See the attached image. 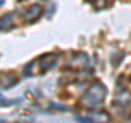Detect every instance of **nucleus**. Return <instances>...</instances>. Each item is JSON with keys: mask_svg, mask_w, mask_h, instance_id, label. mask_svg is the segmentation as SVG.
Segmentation results:
<instances>
[{"mask_svg": "<svg viewBox=\"0 0 131 123\" xmlns=\"http://www.w3.org/2000/svg\"><path fill=\"white\" fill-rule=\"evenodd\" d=\"M105 95H106V88L104 87V85L101 83H95L86 92L83 101L89 106H93L94 107V106H97L104 101Z\"/></svg>", "mask_w": 131, "mask_h": 123, "instance_id": "f257e3e1", "label": "nucleus"}, {"mask_svg": "<svg viewBox=\"0 0 131 123\" xmlns=\"http://www.w3.org/2000/svg\"><path fill=\"white\" fill-rule=\"evenodd\" d=\"M43 9L39 5H32L25 10L23 14V18L26 22H34L35 20L38 19V16L42 14Z\"/></svg>", "mask_w": 131, "mask_h": 123, "instance_id": "f03ea898", "label": "nucleus"}, {"mask_svg": "<svg viewBox=\"0 0 131 123\" xmlns=\"http://www.w3.org/2000/svg\"><path fill=\"white\" fill-rule=\"evenodd\" d=\"M16 80L15 75L11 72H1L0 73V86L2 88H10L11 86H13L16 84Z\"/></svg>", "mask_w": 131, "mask_h": 123, "instance_id": "7ed1b4c3", "label": "nucleus"}, {"mask_svg": "<svg viewBox=\"0 0 131 123\" xmlns=\"http://www.w3.org/2000/svg\"><path fill=\"white\" fill-rule=\"evenodd\" d=\"M56 59L57 57L56 55H46V56H43L42 58L39 59V65H38V69L43 70V72L47 71L50 68H52L56 63Z\"/></svg>", "mask_w": 131, "mask_h": 123, "instance_id": "20e7f679", "label": "nucleus"}, {"mask_svg": "<svg viewBox=\"0 0 131 123\" xmlns=\"http://www.w3.org/2000/svg\"><path fill=\"white\" fill-rule=\"evenodd\" d=\"M91 123H107L109 121V116L105 112H92L90 114Z\"/></svg>", "mask_w": 131, "mask_h": 123, "instance_id": "39448f33", "label": "nucleus"}, {"mask_svg": "<svg viewBox=\"0 0 131 123\" xmlns=\"http://www.w3.org/2000/svg\"><path fill=\"white\" fill-rule=\"evenodd\" d=\"M13 23V14L7 13L0 16V31H7L12 26Z\"/></svg>", "mask_w": 131, "mask_h": 123, "instance_id": "423d86ee", "label": "nucleus"}, {"mask_svg": "<svg viewBox=\"0 0 131 123\" xmlns=\"http://www.w3.org/2000/svg\"><path fill=\"white\" fill-rule=\"evenodd\" d=\"M3 3H5V0H0V7H1Z\"/></svg>", "mask_w": 131, "mask_h": 123, "instance_id": "0eeeda50", "label": "nucleus"}, {"mask_svg": "<svg viewBox=\"0 0 131 123\" xmlns=\"http://www.w3.org/2000/svg\"><path fill=\"white\" fill-rule=\"evenodd\" d=\"M0 123H8V122H6V121H0Z\"/></svg>", "mask_w": 131, "mask_h": 123, "instance_id": "6e6552de", "label": "nucleus"}, {"mask_svg": "<svg viewBox=\"0 0 131 123\" xmlns=\"http://www.w3.org/2000/svg\"><path fill=\"white\" fill-rule=\"evenodd\" d=\"M0 99H2V95H1V94H0Z\"/></svg>", "mask_w": 131, "mask_h": 123, "instance_id": "1a4fd4ad", "label": "nucleus"}, {"mask_svg": "<svg viewBox=\"0 0 131 123\" xmlns=\"http://www.w3.org/2000/svg\"><path fill=\"white\" fill-rule=\"evenodd\" d=\"M103 1H108V0H103Z\"/></svg>", "mask_w": 131, "mask_h": 123, "instance_id": "9d476101", "label": "nucleus"}, {"mask_svg": "<svg viewBox=\"0 0 131 123\" xmlns=\"http://www.w3.org/2000/svg\"><path fill=\"white\" fill-rule=\"evenodd\" d=\"M88 1H93V0H88Z\"/></svg>", "mask_w": 131, "mask_h": 123, "instance_id": "9b49d317", "label": "nucleus"}]
</instances>
